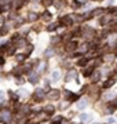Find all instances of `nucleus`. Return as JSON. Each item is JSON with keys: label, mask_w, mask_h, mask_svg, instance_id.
<instances>
[{"label": "nucleus", "mask_w": 117, "mask_h": 124, "mask_svg": "<svg viewBox=\"0 0 117 124\" xmlns=\"http://www.w3.org/2000/svg\"><path fill=\"white\" fill-rule=\"evenodd\" d=\"M81 35L84 36L86 39H92L95 36V31L92 28H84V29H81Z\"/></svg>", "instance_id": "obj_1"}, {"label": "nucleus", "mask_w": 117, "mask_h": 124, "mask_svg": "<svg viewBox=\"0 0 117 124\" xmlns=\"http://www.w3.org/2000/svg\"><path fill=\"white\" fill-rule=\"evenodd\" d=\"M59 25H63V26H70L73 23V18L69 17V15H65V17L59 18Z\"/></svg>", "instance_id": "obj_2"}, {"label": "nucleus", "mask_w": 117, "mask_h": 124, "mask_svg": "<svg viewBox=\"0 0 117 124\" xmlns=\"http://www.w3.org/2000/svg\"><path fill=\"white\" fill-rule=\"evenodd\" d=\"M45 97V93L43 91L41 88H36L35 90V95H33V99L36 102H40V101H43V98Z\"/></svg>", "instance_id": "obj_3"}, {"label": "nucleus", "mask_w": 117, "mask_h": 124, "mask_svg": "<svg viewBox=\"0 0 117 124\" xmlns=\"http://www.w3.org/2000/svg\"><path fill=\"white\" fill-rule=\"evenodd\" d=\"M45 95H47V98H50V99H58V98L61 97V91H59V90H50Z\"/></svg>", "instance_id": "obj_4"}, {"label": "nucleus", "mask_w": 117, "mask_h": 124, "mask_svg": "<svg viewBox=\"0 0 117 124\" xmlns=\"http://www.w3.org/2000/svg\"><path fill=\"white\" fill-rule=\"evenodd\" d=\"M77 47H79V44H77V41L76 40H70V41H68L66 43V51H76Z\"/></svg>", "instance_id": "obj_5"}, {"label": "nucleus", "mask_w": 117, "mask_h": 124, "mask_svg": "<svg viewBox=\"0 0 117 124\" xmlns=\"http://www.w3.org/2000/svg\"><path fill=\"white\" fill-rule=\"evenodd\" d=\"M23 6V0H13L11 1V7L14 10H19Z\"/></svg>", "instance_id": "obj_6"}, {"label": "nucleus", "mask_w": 117, "mask_h": 124, "mask_svg": "<svg viewBox=\"0 0 117 124\" xmlns=\"http://www.w3.org/2000/svg\"><path fill=\"white\" fill-rule=\"evenodd\" d=\"M77 50H79V53H87V51H90V43H84V44H81L77 47Z\"/></svg>", "instance_id": "obj_7"}, {"label": "nucleus", "mask_w": 117, "mask_h": 124, "mask_svg": "<svg viewBox=\"0 0 117 124\" xmlns=\"http://www.w3.org/2000/svg\"><path fill=\"white\" fill-rule=\"evenodd\" d=\"M23 73V66H17L13 69V75L15 76V77H19V76H22Z\"/></svg>", "instance_id": "obj_8"}, {"label": "nucleus", "mask_w": 117, "mask_h": 124, "mask_svg": "<svg viewBox=\"0 0 117 124\" xmlns=\"http://www.w3.org/2000/svg\"><path fill=\"white\" fill-rule=\"evenodd\" d=\"M44 112L47 113V115L52 116V115L55 113V106H54V105H45V108H44Z\"/></svg>", "instance_id": "obj_9"}, {"label": "nucleus", "mask_w": 117, "mask_h": 124, "mask_svg": "<svg viewBox=\"0 0 117 124\" xmlns=\"http://www.w3.org/2000/svg\"><path fill=\"white\" fill-rule=\"evenodd\" d=\"M87 105H88V101H87V99H80V101L77 102V109L83 110V109L87 108Z\"/></svg>", "instance_id": "obj_10"}, {"label": "nucleus", "mask_w": 117, "mask_h": 124, "mask_svg": "<svg viewBox=\"0 0 117 124\" xmlns=\"http://www.w3.org/2000/svg\"><path fill=\"white\" fill-rule=\"evenodd\" d=\"M87 62H88V58L83 57V58H80V59H77L76 65H77V66H80V68H84L87 65Z\"/></svg>", "instance_id": "obj_11"}, {"label": "nucleus", "mask_w": 117, "mask_h": 124, "mask_svg": "<svg viewBox=\"0 0 117 124\" xmlns=\"http://www.w3.org/2000/svg\"><path fill=\"white\" fill-rule=\"evenodd\" d=\"M91 76H92V77H91L92 83H96V81H99V80H101V77H102V73H101V72H94Z\"/></svg>", "instance_id": "obj_12"}, {"label": "nucleus", "mask_w": 117, "mask_h": 124, "mask_svg": "<svg viewBox=\"0 0 117 124\" xmlns=\"http://www.w3.org/2000/svg\"><path fill=\"white\" fill-rule=\"evenodd\" d=\"M37 19H39V15L36 13H29L28 14V21L29 22H36Z\"/></svg>", "instance_id": "obj_13"}, {"label": "nucleus", "mask_w": 117, "mask_h": 124, "mask_svg": "<svg viewBox=\"0 0 117 124\" xmlns=\"http://www.w3.org/2000/svg\"><path fill=\"white\" fill-rule=\"evenodd\" d=\"M29 81H30L32 84H36L37 81H39V75H37V73H32V75L29 76Z\"/></svg>", "instance_id": "obj_14"}, {"label": "nucleus", "mask_w": 117, "mask_h": 124, "mask_svg": "<svg viewBox=\"0 0 117 124\" xmlns=\"http://www.w3.org/2000/svg\"><path fill=\"white\" fill-rule=\"evenodd\" d=\"M26 58H28V55H26V54H18V55L15 57V59H17V62H19V63H22V62L25 61Z\"/></svg>", "instance_id": "obj_15"}, {"label": "nucleus", "mask_w": 117, "mask_h": 124, "mask_svg": "<svg viewBox=\"0 0 117 124\" xmlns=\"http://www.w3.org/2000/svg\"><path fill=\"white\" fill-rule=\"evenodd\" d=\"M92 73H94V66H91V68H87L86 70L83 72V75L86 76V77H90V76L92 75Z\"/></svg>", "instance_id": "obj_16"}, {"label": "nucleus", "mask_w": 117, "mask_h": 124, "mask_svg": "<svg viewBox=\"0 0 117 124\" xmlns=\"http://www.w3.org/2000/svg\"><path fill=\"white\" fill-rule=\"evenodd\" d=\"M114 81H116V80L113 79V77H112V79H109V80H106V83L103 84V88H110V87L114 84Z\"/></svg>", "instance_id": "obj_17"}, {"label": "nucleus", "mask_w": 117, "mask_h": 124, "mask_svg": "<svg viewBox=\"0 0 117 124\" xmlns=\"http://www.w3.org/2000/svg\"><path fill=\"white\" fill-rule=\"evenodd\" d=\"M0 117H1V120H4V121H7V120L10 119V112L3 110L1 113H0Z\"/></svg>", "instance_id": "obj_18"}, {"label": "nucleus", "mask_w": 117, "mask_h": 124, "mask_svg": "<svg viewBox=\"0 0 117 124\" xmlns=\"http://www.w3.org/2000/svg\"><path fill=\"white\" fill-rule=\"evenodd\" d=\"M92 120V116L91 115H81L80 116V121H91Z\"/></svg>", "instance_id": "obj_19"}, {"label": "nucleus", "mask_w": 117, "mask_h": 124, "mask_svg": "<svg viewBox=\"0 0 117 124\" xmlns=\"http://www.w3.org/2000/svg\"><path fill=\"white\" fill-rule=\"evenodd\" d=\"M102 13H103L102 8H96V10H94L92 13H90V17H96V15H101Z\"/></svg>", "instance_id": "obj_20"}, {"label": "nucleus", "mask_w": 117, "mask_h": 124, "mask_svg": "<svg viewBox=\"0 0 117 124\" xmlns=\"http://www.w3.org/2000/svg\"><path fill=\"white\" fill-rule=\"evenodd\" d=\"M63 94H65L63 97H65V99H66V101H68V99L70 101V98L73 97V93H72V91H69V90H66V91H65Z\"/></svg>", "instance_id": "obj_21"}, {"label": "nucleus", "mask_w": 117, "mask_h": 124, "mask_svg": "<svg viewBox=\"0 0 117 124\" xmlns=\"http://www.w3.org/2000/svg\"><path fill=\"white\" fill-rule=\"evenodd\" d=\"M41 17H43V19H44V21H47V22H48L50 19H51V14H50L48 11H44V13H43V15H41Z\"/></svg>", "instance_id": "obj_22"}, {"label": "nucleus", "mask_w": 117, "mask_h": 124, "mask_svg": "<svg viewBox=\"0 0 117 124\" xmlns=\"http://www.w3.org/2000/svg\"><path fill=\"white\" fill-rule=\"evenodd\" d=\"M8 33V28L7 26H0V36H4Z\"/></svg>", "instance_id": "obj_23"}, {"label": "nucleus", "mask_w": 117, "mask_h": 124, "mask_svg": "<svg viewBox=\"0 0 117 124\" xmlns=\"http://www.w3.org/2000/svg\"><path fill=\"white\" fill-rule=\"evenodd\" d=\"M59 79H61V72L59 70L52 72V80H59Z\"/></svg>", "instance_id": "obj_24"}, {"label": "nucleus", "mask_w": 117, "mask_h": 124, "mask_svg": "<svg viewBox=\"0 0 117 124\" xmlns=\"http://www.w3.org/2000/svg\"><path fill=\"white\" fill-rule=\"evenodd\" d=\"M54 54H55V53H54V50H52V48H48V50H47V51L44 53V57L50 58V57H52Z\"/></svg>", "instance_id": "obj_25"}, {"label": "nucleus", "mask_w": 117, "mask_h": 124, "mask_svg": "<svg viewBox=\"0 0 117 124\" xmlns=\"http://www.w3.org/2000/svg\"><path fill=\"white\" fill-rule=\"evenodd\" d=\"M52 4H54V0H43V6L44 7H50Z\"/></svg>", "instance_id": "obj_26"}, {"label": "nucleus", "mask_w": 117, "mask_h": 124, "mask_svg": "<svg viewBox=\"0 0 117 124\" xmlns=\"http://www.w3.org/2000/svg\"><path fill=\"white\" fill-rule=\"evenodd\" d=\"M55 6H57V8H62L63 6H65V1L63 0H58V1H54Z\"/></svg>", "instance_id": "obj_27"}, {"label": "nucleus", "mask_w": 117, "mask_h": 124, "mask_svg": "<svg viewBox=\"0 0 117 124\" xmlns=\"http://www.w3.org/2000/svg\"><path fill=\"white\" fill-rule=\"evenodd\" d=\"M32 51H33V44H28V46H26V53H25V54H26L28 57H29Z\"/></svg>", "instance_id": "obj_28"}, {"label": "nucleus", "mask_w": 117, "mask_h": 124, "mask_svg": "<svg viewBox=\"0 0 117 124\" xmlns=\"http://www.w3.org/2000/svg\"><path fill=\"white\" fill-rule=\"evenodd\" d=\"M58 26V23H50L48 26H47V31L48 32H52V31H55V28Z\"/></svg>", "instance_id": "obj_29"}, {"label": "nucleus", "mask_w": 117, "mask_h": 124, "mask_svg": "<svg viewBox=\"0 0 117 124\" xmlns=\"http://www.w3.org/2000/svg\"><path fill=\"white\" fill-rule=\"evenodd\" d=\"M8 95H10V98H11V101H17V99H18V95L15 93H13V91H8Z\"/></svg>", "instance_id": "obj_30"}, {"label": "nucleus", "mask_w": 117, "mask_h": 124, "mask_svg": "<svg viewBox=\"0 0 117 124\" xmlns=\"http://www.w3.org/2000/svg\"><path fill=\"white\" fill-rule=\"evenodd\" d=\"M17 84H18V85L25 84V79H23L22 76H19V77H17Z\"/></svg>", "instance_id": "obj_31"}, {"label": "nucleus", "mask_w": 117, "mask_h": 124, "mask_svg": "<svg viewBox=\"0 0 117 124\" xmlns=\"http://www.w3.org/2000/svg\"><path fill=\"white\" fill-rule=\"evenodd\" d=\"M109 22V17H102V19H99V23L101 25H106Z\"/></svg>", "instance_id": "obj_32"}, {"label": "nucleus", "mask_w": 117, "mask_h": 124, "mask_svg": "<svg viewBox=\"0 0 117 124\" xmlns=\"http://www.w3.org/2000/svg\"><path fill=\"white\" fill-rule=\"evenodd\" d=\"M80 7H81V3H80V1H73V3H72V8L76 10V8H80Z\"/></svg>", "instance_id": "obj_33"}, {"label": "nucleus", "mask_w": 117, "mask_h": 124, "mask_svg": "<svg viewBox=\"0 0 117 124\" xmlns=\"http://www.w3.org/2000/svg\"><path fill=\"white\" fill-rule=\"evenodd\" d=\"M114 97H116V94H114V93H112V94H106V95H105V99H108V101H109V99H113V98H114Z\"/></svg>", "instance_id": "obj_34"}, {"label": "nucleus", "mask_w": 117, "mask_h": 124, "mask_svg": "<svg viewBox=\"0 0 117 124\" xmlns=\"http://www.w3.org/2000/svg\"><path fill=\"white\" fill-rule=\"evenodd\" d=\"M77 99H80V94H73V97L70 98V101H72V102L77 101Z\"/></svg>", "instance_id": "obj_35"}, {"label": "nucleus", "mask_w": 117, "mask_h": 124, "mask_svg": "<svg viewBox=\"0 0 117 124\" xmlns=\"http://www.w3.org/2000/svg\"><path fill=\"white\" fill-rule=\"evenodd\" d=\"M62 39V37H61V36H57V37H52V44H55V43H59V40Z\"/></svg>", "instance_id": "obj_36"}, {"label": "nucleus", "mask_w": 117, "mask_h": 124, "mask_svg": "<svg viewBox=\"0 0 117 124\" xmlns=\"http://www.w3.org/2000/svg\"><path fill=\"white\" fill-rule=\"evenodd\" d=\"M50 90H51V87H50V84H48V83H45V85H44V88H43V91H44V93H48Z\"/></svg>", "instance_id": "obj_37"}, {"label": "nucleus", "mask_w": 117, "mask_h": 124, "mask_svg": "<svg viewBox=\"0 0 117 124\" xmlns=\"http://www.w3.org/2000/svg\"><path fill=\"white\" fill-rule=\"evenodd\" d=\"M18 94H19V95H28V91H26V90H21Z\"/></svg>", "instance_id": "obj_38"}, {"label": "nucleus", "mask_w": 117, "mask_h": 124, "mask_svg": "<svg viewBox=\"0 0 117 124\" xmlns=\"http://www.w3.org/2000/svg\"><path fill=\"white\" fill-rule=\"evenodd\" d=\"M3 99H4V93L0 91V101H3Z\"/></svg>", "instance_id": "obj_39"}, {"label": "nucleus", "mask_w": 117, "mask_h": 124, "mask_svg": "<svg viewBox=\"0 0 117 124\" xmlns=\"http://www.w3.org/2000/svg\"><path fill=\"white\" fill-rule=\"evenodd\" d=\"M4 63H6L4 58H3V57H0V65H4Z\"/></svg>", "instance_id": "obj_40"}, {"label": "nucleus", "mask_w": 117, "mask_h": 124, "mask_svg": "<svg viewBox=\"0 0 117 124\" xmlns=\"http://www.w3.org/2000/svg\"><path fill=\"white\" fill-rule=\"evenodd\" d=\"M114 121H116V120L113 119V117H109V120H108V123L110 124V123H114Z\"/></svg>", "instance_id": "obj_41"}, {"label": "nucleus", "mask_w": 117, "mask_h": 124, "mask_svg": "<svg viewBox=\"0 0 117 124\" xmlns=\"http://www.w3.org/2000/svg\"><path fill=\"white\" fill-rule=\"evenodd\" d=\"M4 21H6V19H4V17H3V15H0V22L3 23V22H4Z\"/></svg>", "instance_id": "obj_42"}, {"label": "nucleus", "mask_w": 117, "mask_h": 124, "mask_svg": "<svg viewBox=\"0 0 117 124\" xmlns=\"http://www.w3.org/2000/svg\"><path fill=\"white\" fill-rule=\"evenodd\" d=\"M19 124H26V120H21V121H19Z\"/></svg>", "instance_id": "obj_43"}, {"label": "nucleus", "mask_w": 117, "mask_h": 124, "mask_svg": "<svg viewBox=\"0 0 117 124\" xmlns=\"http://www.w3.org/2000/svg\"><path fill=\"white\" fill-rule=\"evenodd\" d=\"M3 10H4V7H3V6H0V14L3 13Z\"/></svg>", "instance_id": "obj_44"}, {"label": "nucleus", "mask_w": 117, "mask_h": 124, "mask_svg": "<svg viewBox=\"0 0 117 124\" xmlns=\"http://www.w3.org/2000/svg\"><path fill=\"white\" fill-rule=\"evenodd\" d=\"M52 124H59V123H57V121H55V123H52Z\"/></svg>", "instance_id": "obj_45"}, {"label": "nucleus", "mask_w": 117, "mask_h": 124, "mask_svg": "<svg viewBox=\"0 0 117 124\" xmlns=\"http://www.w3.org/2000/svg\"><path fill=\"white\" fill-rule=\"evenodd\" d=\"M114 73H117V69H116V72H114Z\"/></svg>", "instance_id": "obj_46"}, {"label": "nucleus", "mask_w": 117, "mask_h": 124, "mask_svg": "<svg viewBox=\"0 0 117 124\" xmlns=\"http://www.w3.org/2000/svg\"><path fill=\"white\" fill-rule=\"evenodd\" d=\"M116 54H117V50H116Z\"/></svg>", "instance_id": "obj_47"}, {"label": "nucleus", "mask_w": 117, "mask_h": 124, "mask_svg": "<svg viewBox=\"0 0 117 124\" xmlns=\"http://www.w3.org/2000/svg\"><path fill=\"white\" fill-rule=\"evenodd\" d=\"M94 1H96V0H94Z\"/></svg>", "instance_id": "obj_48"}]
</instances>
